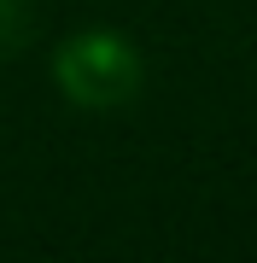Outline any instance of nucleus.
Wrapping results in <instances>:
<instances>
[{"label":"nucleus","mask_w":257,"mask_h":263,"mask_svg":"<svg viewBox=\"0 0 257 263\" xmlns=\"http://www.w3.org/2000/svg\"><path fill=\"white\" fill-rule=\"evenodd\" d=\"M58 88H65L76 105H123L134 88H141V53L129 47L123 35H111V29H82V35H70L65 47H58Z\"/></svg>","instance_id":"1"}]
</instances>
